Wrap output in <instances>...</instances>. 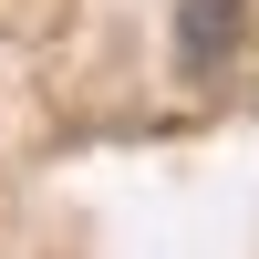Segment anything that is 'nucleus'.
<instances>
[{"instance_id":"nucleus-1","label":"nucleus","mask_w":259,"mask_h":259,"mask_svg":"<svg viewBox=\"0 0 259 259\" xmlns=\"http://www.w3.org/2000/svg\"><path fill=\"white\" fill-rule=\"evenodd\" d=\"M239 11H249V0H177V62H187V73H218V62H228Z\"/></svg>"}]
</instances>
